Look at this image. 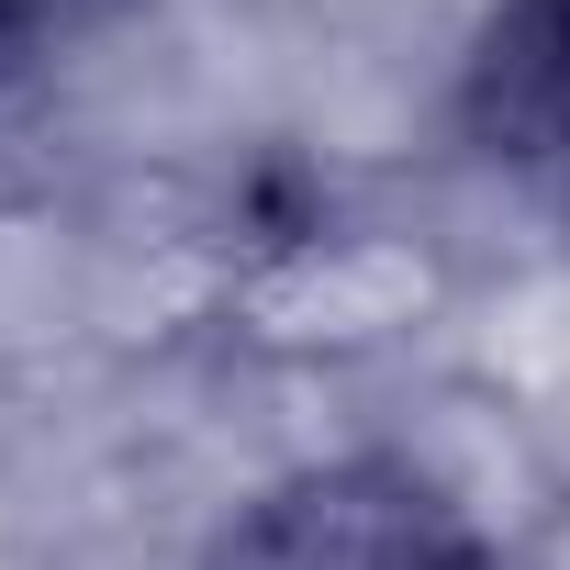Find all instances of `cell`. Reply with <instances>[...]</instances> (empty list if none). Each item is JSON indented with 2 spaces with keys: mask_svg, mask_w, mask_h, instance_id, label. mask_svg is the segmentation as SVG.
I'll return each mask as SVG.
<instances>
[{
  "mask_svg": "<svg viewBox=\"0 0 570 570\" xmlns=\"http://www.w3.org/2000/svg\"><path fill=\"white\" fill-rule=\"evenodd\" d=\"M202 570H492V548L414 459H336L257 492Z\"/></svg>",
  "mask_w": 570,
  "mask_h": 570,
  "instance_id": "cell-1",
  "label": "cell"
},
{
  "mask_svg": "<svg viewBox=\"0 0 570 570\" xmlns=\"http://www.w3.org/2000/svg\"><path fill=\"white\" fill-rule=\"evenodd\" d=\"M90 12H101V0H0V57H35V46L79 35Z\"/></svg>",
  "mask_w": 570,
  "mask_h": 570,
  "instance_id": "cell-3",
  "label": "cell"
},
{
  "mask_svg": "<svg viewBox=\"0 0 570 570\" xmlns=\"http://www.w3.org/2000/svg\"><path fill=\"white\" fill-rule=\"evenodd\" d=\"M470 146L548 213H570V0H492L459 68Z\"/></svg>",
  "mask_w": 570,
  "mask_h": 570,
  "instance_id": "cell-2",
  "label": "cell"
}]
</instances>
